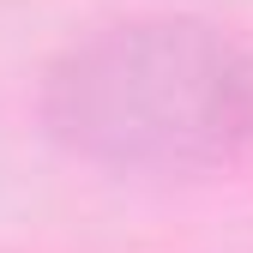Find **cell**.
Instances as JSON below:
<instances>
[{
  "instance_id": "cell-1",
  "label": "cell",
  "mask_w": 253,
  "mask_h": 253,
  "mask_svg": "<svg viewBox=\"0 0 253 253\" xmlns=\"http://www.w3.org/2000/svg\"><path fill=\"white\" fill-rule=\"evenodd\" d=\"M42 115L115 169H229L253 157V54L199 18L109 24L54 60Z\"/></svg>"
}]
</instances>
